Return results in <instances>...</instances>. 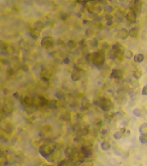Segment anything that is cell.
<instances>
[{
    "label": "cell",
    "mask_w": 147,
    "mask_h": 166,
    "mask_svg": "<svg viewBox=\"0 0 147 166\" xmlns=\"http://www.w3.org/2000/svg\"><path fill=\"white\" fill-rule=\"evenodd\" d=\"M63 63L65 64H69L71 63V59H70V57H65V59H64V61H63Z\"/></svg>",
    "instance_id": "ee69618b"
},
{
    "label": "cell",
    "mask_w": 147,
    "mask_h": 166,
    "mask_svg": "<svg viewBox=\"0 0 147 166\" xmlns=\"http://www.w3.org/2000/svg\"><path fill=\"white\" fill-rule=\"evenodd\" d=\"M40 77L41 78H47L49 79L50 78V73H49V71L47 70V68H42L40 71Z\"/></svg>",
    "instance_id": "d4e9b609"
},
{
    "label": "cell",
    "mask_w": 147,
    "mask_h": 166,
    "mask_svg": "<svg viewBox=\"0 0 147 166\" xmlns=\"http://www.w3.org/2000/svg\"><path fill=\"white\" fill-rule=\"evenodd\" d=\"M98 104H99V107L104 111V112H109V111H111L112 108H113V103L108 98H101Z\"/></svg>",
    "instance_id": "277c9868"
},
{
    "label": "cell",
    "mask_w": 147,
    "mask_h": 166,
    "mask_svg": "<svg viewBox=\"0 0 147 166\" xmlns=\"http://www.w3.org/2000/svg\"><path fill=\"white\" fill-rule=\"evenodd\" d=\"M18 45H19L20 48H27V42L24 40H19V42H18Z\"/></svg>",
    "instance_id": "ab89813d"
},
{
    "label": "cell",
    "mask_w": 147,
    "mask_h": 166,
    "mask_svg": "<svg viewBox=\"0 0 147 166\" xmlns=\"http://www.w3.org/2000/svg\"><path fill=\"white\" fill-rule=\"evenodd\" d=\"M101 133H102L103 135L107 134V133H108V129L107 128H102V129H101Z\"/></svg>",
    "instance_id": "bcb514c9"
},
{
    "label": "cell",
    "mask_w": 147,
    "mask_h": 166,
    "mask_svg": "<svg viewBox=\"0 0 147 166\" xmlns=\"http://www.w3.org/2000/svg\"><path fill=\"white\" fill-rule=\"evenodd\" d=\"M110 79L111 80H122L123 79V71L119 69H114V70L111 71V73H110Z\"/></svg>",
    "instance_id": "8fae6325"
},
{
    "label": "cell",
    "mask_w": 147,
    "mask_h": 166,
    "mask_svg": "<svg viewBox=\"0 0 147 166\" xmlns=\"http://www.w3.org/2000/svg\"><path fill=\"white\" fill-rule=\"evenodd\" d=\"M59 101H57V99L56 100V99H54V100H50L49 102V106L47 107L49 108V109H52V110H56L57 109V107H59Z\"/></svg>",
    "instance_id": "603a6c76"
},
{
    "label": "cell",
    "mask_w": 147,
    "mask_h": 166,
    "mask_svg": "<svg viewBox=\"0 0 147 166\" xmlns=\"http://www.w3.org/2000/svg\"><path fill=\"white\" fill-rule=\"evenodd\" d=\"M77 47H78V43L76 42L75 40H69V41H68V43H66V47H68L70 50L76 49V48H77Z\"/></svg>",
    "instance_id": "cb8c5ba5"
},
{
    "label": "cell",
    "mask_w": 147,
    "mask_h": 166,
    "mask_svg": "<svg viewBox=\"0 0 147 166\" xmlns=\"http://www.w3.org/2000/svg\"><path fill=\"white\" fill-rule=\"evenodd\" d=\"M124 57H125L126 59H132L133 57H134V54H133L132 50L126 49L125 52H124Z\"/></svg>",
    "instance_id": "83f0119b"
},
{
    "label": "cell",
    "mask_w": 147,
    "mask_h": 166,
    "mask_svg": "<svg viewBox=\"0 0 147 166\" xmlns=\"http://www.w3.org/2000/svg\"><path fill=\"white\" fill-rule=\"evenodd\" d=\"M80 152L83 156H84L85 159H89L93 156V151H92V148L87 145H82L81 148H80Z\"/></svg>",
    "instance_id": "ba28073f"
},
{
    "label": "cell",
    "mask_w": 147,
    "mask_h": 166,
    "mask_svg": "<svg viewBox=\"0 0 147 166\" xmlns=\"http://www.w3.org/2000/svg\"><path fill=\"white\" fill-rule=\"evenodd\" d=\"M133 114H134V116L136 117H142V111L141 109H139V108H136V109L133 110Z\"/></svg>",
    "instance_id": "d590c367"
},
{
    "label": "cell",
    "mask_w": 147,
    "mask_h": 166,
    "mask_svg": "<svg viewBox=\"0 0 147 166\" xmlns=\"http://www.w3.org/2000/svg\"><path fill=\"white\" fill-rule=\"evenodd\" d=\"M87 9L91 14L94 15H100L101 13L104 11V8L101 6V4L99 3V1H91L89 3L86 4Z\"/></svg>",
    "instance_id": "3957f363"
},
{
    "label": "cell",
    "mask_w": 147,
    "mask_h": 166,
    "mask_svg": "<svg viewBox=\"0 0 147 166\" xmlns=\"http://www.w3.org/2000/svg\"><path fill=\"white\" fill-rule=\"evenodd\" d=\"M21 70L23 71H28V66H27L25 64H23L21 66Z\"/></svg>",
    "instance_id": "f6af8a7d"
},
{
    "label": "cell",
    "mask_w": 147,
    "mask_h": 166,
    "mask_svg": "<svg viewBox=\"0 0 147 166\" xmlns=\"http://www.w3.org/2000/svg\"><path fill=\"white\" fill-rule=\"evenodd\" d=\"M45 166H56V165H54V164H49V165H45Z\"/></svg>",
    "instance_id": "681fc988"
},
{
    "label": "cell",
    "mask_w": 147,
    "mask_h": 166,
    "mask_svg": "<svg viewBox=\"0 0 147 166\" xmlns=\"http://www.w3.org/2000/svg\"><path fill=\"white\" fill-rule=\"evenodd\" d=\"M52 127L49 124H45L41 126L40 128V136L41 137H47L49 135L52 134Z\"/></svg>",
    "instance_id": "30bf717a"
},
{
    "label": "cell",
    "mask_w": 147,
    "mask_h": 166,
    "mask_svg": "<svg viewBox=\"0 0 147 166\" xmlns=\"http://www.w3.org/2000/svg\"><path fill=\"white\" fill-rule=\"evenodd\" d=\"M40 34H41V31L37 30V29H35V28H33L29 30V35H30V37L34 40H38V38L40 37Z\"/></svg>",
    "instance_id": "2e32d148"
},
{
    "label": "cell",
    "mask_w": 147,
    "mask_h": 166,
    "mask_svg": "<svg viewBox=\"0 0 147 166\" xmlns=\"http://www.w3.org/2000/svg\"><path fill=\"white\" fill-rule=\"evenodd\" d=\"M41 47L45 48V49H49V48L54 47V40L52 36H43L40 41Z\"/></svg>",
    "instance_id": "5b68a950"
},
{
    "label": "cell",
    "mask_w": 147,
    "mask_h": 166,
    "mask_svg": "<svg viewBox=\"0 0 147 166\" xmlns=\"http://www.w3.org/2000/svg\"><path fill=\"white\" fill-rule=\"evenodd\" d=\"M104 18H105V21H113L114 19V16L111 14V13H107V14L104 15Z\"/></svg>",
    "instance_id": "74e56055"
},
{
    "label": "cell",
    "mask_w": 147,
    "mask_h": 166,
    "mask_svg": "<svg viewBox=\"0 0 147 166\" xmlns=\"http://www.w3.org/2000/svg\"><path fill=\"white\" fill-rule=\"evenodd\" d=\"M101 149H102L103 151H109L110 149H111V143L109 141H103L101 143Z\"/></svg>",
    "instance_id": "7402d4cb"
},
{
    "label": "cell",
    "mask_w": 147,
    "mask_h": 166,
    "mask_svg": "<svg viewBox=\"0 0 147 166\" xmlns=\"http://www.w3.org/2000/svg\"><path fill=\"white\" fill-rule=\"evenodd\" d=\"M129 35L131 38H137L139 35V29L137 26H133L129 29Z\"/></svg>",
    "instance_id": "e0dca14e"
},
{
    "label": "cell",
    "mask_w": 147,
    "mask_h": 166,
    "mask_svg": "<svg viewBox=\"0 0 147 166\" xmlns=\"http://www.w3.org/2000/svg\"><path fill=\"white\" fill-rule=\"evenodd\" d=\"M1 130L3 133H5V134L7 135H11L13 133V131H14V127H13L12 124L10 123V122H5V121H1Z\"/></svg>",
    "instance_id": "8992f818"
},
{
    "label": "cell",
    "mask_w": 147,
    "mask_h": 166,
    "mask_svg": "<svg viewBox=\"0 0 147 166\" xmlns=\"http://www.w3.org/2000/svg\"><path fill=\"white\" fill-rule=\"evenodd\" d=\"M146 17H147V12H146Z\"/></svg>",
    "instance_id": "f907efd6"
},
{
    "label": "cell",
    "mask_w": 147,
    "mask_h": 166,
    "mask_svg": "<svg viewBox=\"0 0 147 166\" xmlns=\"http://www.w3.org/2000/svg\"><path fill=\"white\" fill-rule=\"evenodd\" d=\"M144 59H145V57H144L143 54H134V57H133V61H134L135 64H141V63H143Z\"/></svg>",
    "instance_id": "d6986e66"
},
{
    "label": "cell",
    "mask_w": 147,
    "mask_h": 166,
    "mask_svg": "<svg viewBox=\"0 0 147 166\" xmlns=\"http://www.w3.org/2000/svg\"><path fill=\"white\" fill-rule=\"evenodd\" d=\"M31 144H33L34 147H36V148H40V146L42 143H41V139L40 137H36L31 140Z\"/></svg>",
    "instance_id": "4316f807"
},
{
    "label": "cell",
    "mask_w": 147,
    "mask_h": 166,
    "mask_svg": "<svg viewBox=\"0 0 147 166\" xmlns=\"http://www.w3.org/2000/svg\"><path fill=\"white\" fill-rule=\"evenodd\" d=\"M106 61V57L103 52H93V59H92V66L97 69H102Z\"/></svg>",
    "instance_id": "7a4b0ae2"
},
{
    "label": "cell",
    "mask_w": 147,
    "mask_h": 166,
    "mask_svg": "<svg viewBox=\"0 0 147 166\" xmlns=\"http://www.w3.org/2000/svg\"><path fill=\"white\" fill-rule=\"evenodd\" d=\"M1 63L2 64H4V66H9V64H10V61H9L8 59H1Z\"/></svg>",
    "instance_id": "b9f144b4"
},
{
    "label": "cell",
    "mask_w": 147,
    "mask_h": 166,
    "mask_svg": "<svg viewBox=\"0 0 147 166\" xmlns=\"http://www.w3.org/2000/svg\"><path fill=\"white\" fill-rule=\"evenodd\" d=\"M81 107H82L83 110H88L89 108H90V102H89L88 100H85L84 102L82 103Z\"/></svg>",
    "instance_id": "e575fe53"
},
{
    "label": "cell",
    "mask_w": 147,
    "mask_h": 166,
    "mask_svg": "<svg viewBox=\"0 0 147 166\" xmlns=\"http://www.w3.org/2000/svg\"><path fill=\"white\" fill-rule=\"evenodd\" d=\"M45 27V23L41 20H37L33 23V28L37 29V30H43V28Z\"/></svg>",
    "instance_id": "ffe728a7"
},
{
    "label": "cell",
    "mask_w": 147,
    "mask_h": 166,
    "mask_svg": "<svg viewBox=\"0 0 147 166\" xmlns=\"http://www.w3.org/2000/svg\"><path fill=\"white\" fill-rule=\"evenodd\" d=\"M133 10L136 12L137 16H139L141 14V11H142V2L141 0H134V3H133V6L131 7Z\"/></svg>",
    "instance_id": "9a60e30c"
},
{
    "label": "cell",
    "mask_w": 147,
    "mask_h": 166,
    "mask_svg": "<svg viewBox=\"0 0 147 166\" xmlns=\"http://www.w3.org/2000/svg\"><path fill=\"white\" fill-rule=\"evenodd\" d=\"M109 47H110V45H109V42H107V41H103L100 45L101 52H105V50H107Z\"/></svg>",
    "instance_id": "1f68e13d"
},
{
    "label": "cell",
    "mask_w": 147,
    "mask_h": 166,
    "mask_svg": "<svg viewBox=\"0 0 147 166\" xmlns=\"http://www.w3.org/2000/svg\"><path fill=\"white\" fill-rule=\"evenodd\" d=\"M133 79L136 80V81H139L140 79L142 78V71L140 70H134L133 71Z\"/></svg>",
    "instance_id": "484cf974"
},
{
    "label": "cell",
    "mask_w": 147,
    "mask_h": 166,
    "mask_svg": "<svg viewBox=\"0 0 147 166\" xmlns=\"http://www.w3.org/2000/svg\"><path fill=\"white\" fill-rule=\"evenodd\" d=\"M57 149V144L56 142H54L52 140H47L45 142H43L42 144L38 148V152L42 157L49 158Z\"/></svg>",
    "instance_id": "6da1fadb"
},
{
    "label": "cell",
    "mask_w": 147,
    "mask_h": 166,
    "mask_svg": "<svg viewBox=\"0 0 147 166\" xmlns=\"http://www.w3.org/2000/svg\"><path fill=\"white\" fill-rule=\"evenodd\" d=\"M146 114H147V111H146Z\"/></svg>",
    "instance_id": "816d5d0a"
},
{
    "label": "cell",
    "mask_w": 147,
    "mask_h": 166,
    "mask_svg": "<svg viewBox=\"0 0 147 166\" xmlns=\"http://www.w3.org/2000/svg\"><path fill=\"white\" fill-rule=\"evenodd\" d=\"M139 132H140V134H147V122L140 125Z\"/></svg>",
    "instance_id": "f1b7e54d"
},
{
    "label": "cell",
    "mask_w": 147,
    "mask_h": 166,
    "mask_svg": "<svg viewBox=\"0 0 147 166\" xmlns=\"http://www.w3.org/2000/svg\"><path fill=\"white\" fill-rule=\"evenodd\" d=\"M17 70L15 68H13V66H9L7 69V75L8 76H14L15 73H16Z\"/></svg>",
    "instance_id": "836d02e7"
},
{
    "label": "cell",
    "mask_w": 147,
    "mask_h": 166,
    "mask_svg": "<svg viewBox=\"0 0 147 166\" xmlns=\"http://www.w3.org/2000/svg\"><path fill=\"white\" fill-rule=\"evenodd\" d=\"M20 103L23 107L26 109V108L33 107V98L30 96H22L20 98Z\"/></svg>",
    "instance_id": "9c48e42d"
},
{
    "label": "cell",
    "mask_w": 147,
    "mask_h": 166,
    "mask_svg": "<svg viewBox=\"0 0 147 166\" xmlns=\"http://www.w3.org/2000/svg\"><path fill=\"white\" fill-rule=\"evenodd\" d=\"M141 94H142V96L147 97V86H144L143 88H142V90H141Z\"/></svg>",
    "instance_id": "60d3db41"
},
{
    "label": "cell",
    "mask_w": 147,
    "mask_h": 166,
    "mask_svg": "<svg viewBox=\"0 0 147 166\" xmlns=\"http://www.w3.org/2000/svg\"><path fill=\"white\" fill-rule=\"evenodd\" d=\"M89 133H90V128L89 127H82L78 131V135L81 136V137H86Z\"/></svg>",
    "instance_id": "ac0fdd59"
},
{
    "label": "cell",
    "mask_w": 147,
    "mask_h": 166,
    "mask_svg": "<svg viewBox=\"0 0 147 166\" xmlns=\"http://www.w3.org/2000/svg\"><path fill=\"white\" fill-rule=\"evenodd\" d=\"M11 166H21V165H20L19 163H13V164L11 165Z\"/></svg>",
    "instance_id": "c3c4849f"
},
{
    "label": "cell",
    "mask_w": 147,
    "mask_h": 166,
    "mask_svg": "<svg viewBox=\"0 0 147 166\" xmlns=\"http://www.w3.org/2000/svg\"><path fill=\"white\" fill-rule=\"evenodd\" d=\"M14 111V107H13L12 104L10 103H6V104H3L1 108V112L2 114H5V115H11Z\"/></svg>",
    "instance_id": "7c38bea8"
},
{
    "label": "cell",
    "mask_w": 147,
    "mask_h": 166,
    "mask_svg": "<svg viewBox=\"0 0 147 166\" xmlns=\"http://www.w3.org/2000/svg\"><path fill=\"white\" fill-rule=\"evenodd\" d=\"M137 17H138V16H137L136 12H135L132 8H130L129 10L126 12L125 18H126V20H127L128 23L135 24V23H136V21H137Z\"/></svg>",
    "instance_id": "52a82bcc"
},
{
    "label": "cell",
    "mask_w": 147,
    "mask_h": 166,
    "mask_svg": "<svg viewBox=\"0 0 147 166\" xmlns=\"http://www.w3.org/2000/svg\"><path fill=\"white\" fill-rule=\"evenodd\" d=\"M129 36V30L126 28H121L117 33V38L120 40H126Z\"/></svg>",
    "instance_id": "5bb4252c"
},
{
    "label": "cell",
    "mask_w": 147,
    "mask_h": 166,
    "mask_svg": "<svg viewBox=\"0 0 147 166\" xmlns=\"http://www.w3.org/2000/svg\"><path fill=\"white\" fill-rule=\"evenodd\" d=\"M77 162H75V161L71 160V159L69 158H65V159H61V160L57 162V166H78Z\"/></svg>",
    "instance_id": "4fadbf2b"
},
{
    "label": "cell",
    "mask_w": 147,
    "mask_h": 166,
    "mask_svg": "<svg viewBox=\"0 0 147 166\" xmlns=\"http://www.w3.org/2000/svg\"><path fill=\"white\" fill-rule=\"evenodd\" d=\"M13 97H14L15 99H19V93H17V92H15V93L13 94Z\"/></svg>",
    "instance_id": "7dc6e473"
},
{
    "label": "cell",
    "mask_w": 147,
    "mask_h": 166,
    "mask_svg": "<svg viewBox=\"0 0 147 166\" xmlns=\"http://www.w3.org/2000/svg\"><path fill=\"white\" fill-rule=\"evenodd\" d=\"M122 137H123V133H122V131H121V130L114 132L113 138H114L115 140H120V139H122Z\"/></svg>",
    "instance_id": "f546056e"
},
{
    "label": "cell",
    "mask_w": 147,
    "mask_h": 166,
    "mask_svg": "<svg viewBox=\"0 0 147 166\" xmlns=\"http://www.w3.org/2000/svg\"><path fill=\"white\" fill-rule=\"evenodd\" d=\"M91 45H93L94 47H98V41L96 40H91Z\"/></svg>",
    "instance_id": "7bdbcfd3"
},
{
    "label": "cell",
    "mask_w": 147,
    "mask_h": 166,
    "mask_svg": "<svg viewBox=\"0 0 147 166\" xmlns=\"http://www.w3.org/2000/svg\"><path fill=\"white\" fill-rule=\"evenodd\" d=\"M71 79H72L73 82H78V81H80V79H81V73H80V71L76 70L74 71L72 75H71Z\"/></svg>",
    "instance_id": "44dd1931"
},
{
    "label": "cell",
    "mask_w": 147,
    "mask_h": 166,
    "mask_svg": "<svg viewBox=\"0 0 147 166\" xmlns=\"http://www.w3.org/2000/svg\"><path fill=\"white\" fill-rule=\"evenodd\" d=\"M94 35H95V32H94L93 29L89 28V29H87V30H86V36H87V37L91 38V37H93Z\"/></svg>",
    "instance_id": "8d00e7d4"
},
{
    "label": "cell",
    "mask_w": 147,
    "mask_h": 166,
    "mask_svg": "<svg viewBox=\"0 0 147 166\" xmlns=\"http://www.w3.org/2000/svg\"><path fill=\"white\" fill-rule=\"evenodd\" d=\"M81 166H94V162L92 160H85L81 164Z\"/></svg>",
    "instance_id": "f35d334b"
},
{
    "label": "cell",
    "mask_w": 147,
    "mask_h": 166,
    "mask_svg": "<svg viewBox=\"0 0 147 166\" xmlns=\"http://www.w3.org/2000/svg\"><path fill=\"white\" fill-rule=\"evenodd\" d=\"M56 97L57 100H65L66 98V94L63 91H57L56 93Z\"/></svg>",
    "instance_id": "4dcf8cb0"
},
{
    "label": "cell",
    "mask_w": 147,
    "mask_h": 166,
    "mask_svg": "<svg viewBox=\"0 0 147 166\" xmlns=\"http://www.w3.org/2000/svg\"><path fill=\"white\" fill-rule=\"evenodd\" d=\"M139 141L141 144H147V134H140L139 136Z\"/></svg>",
    "instance_id": "d6a6232c"
}]
</instances>
